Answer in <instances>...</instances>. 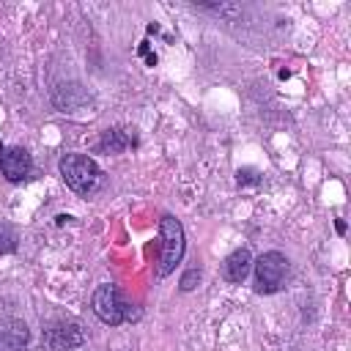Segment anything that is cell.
Wrapping results in <instances>:
<instances>
[{"instance_id": "9c48e42d", "label": "cell", "mask_w": 351, "mask_h": 351, "mask_svg": "<svg viewBox=\"0 0 351 351\" xmlns=\"http://www.w3.org/2000/svg\"><path fill=\"white\" fill-rule=\"evenodd\" d=\"M129 145H134V137H129L123 129H107V132H101V137L96 143V148L101 154H121Z\"/></svg>"}, {"instance_id": "ba28073f", "label": "cell", "mask_w": 351, "mask_h": 351, "mask_svg": "<svg viewBox=\"0 0 351 351\" xmlns=\"http://www.w3.org/2000/svg\"><path fill=\"white\" fill-rule=\"evenodd\" d=\"M27 340H30V332L25 321H16V318L0 321V351H22Z\"/></svg>"}, {"instance_id": "5b68a950", "label": "cell", "mask_w": 351, "mask_h": 351, "mask_svg": "<svg viewBox=\"0 0 351 351\" xmlns=\"http://www.w3.org/2000/svg\"><path fill=\"white\" fill-rule=\"evenodd\" d=\"M41 343L47 351H69L82 343V329L74 321H55L44 329Z\"/></svg>"}, {"instance_id": "8fae6325", "label": "cell", "mask_w": 351, "mask_h": 351, "mask_svg": "<svg viewBox=\"0 0 351 351\" xmlns=\"http://www.w3.org/2000/svg\"><path fill=\"white\" fill-rule=\"evenodd\" d=\"M197 282H200V269H186L178 285H181V291H192Z\"/></svg>"}, {"instance_id": "277c9868", "label": "cell", "mask_w": 351, "mask_h": 351, "mask_svg": "<svg viewBox=\"0 0 351 351\" xmlns=\"http://www.w3.org/2000/svg\"><path fill=\"white\" fill-rule=\"evenodd\" d=\"M159 236H162V258H159V274H170L176 269V263H181L184 258V228L173 214H165L159 219Z\"/></svg>"}, {"instance_id": "52a82bcc", "label": "cell", "mask_w": 351, "mask_h": 351, "mask_svg": "<svg viewBox=\"0 0 351 351\" xmlns=\"http://www.w3.org/2000/svg\"><path fill=\"white\" fill-rule=\"evenodd\" d=\"M250 271H252V255H250L247 247L233 250V252L222 261V277H225L228 282H233V285L244 282V280L250 277Z\"/></svg>"}, {"instance_id": "7a4b0ae2", "label": "cell", "mask_w": 351, "mask_h": 351, "mask_svg": "<svg viewBox=\"0 0 351 351\" xmlns=\"http://www.w3.org/2000/svg\"><path fill=\"white\" fill-rule=\"evenodd\" d=\"M90 307H93L96 318H99L101 324H110V326H118V324L132 321V318L140 315L137 310H132L134 304H126V302H123L121 291H118L112 282H101V285L93 291Z\"/></svg>"}, {"instance_id": "30bf717a", "label": "cell", "mask_w": 351, "mask_h": 351, "mask_svg": "<svg viewBox=\"0 0 351 351\" xmlns=\"http://www.w3.org/2000/svg\"><path fill=\"white\" fill-rule=\"evenodd\" d=\"M14 247H16V239H14V233H11L5 225H0V255L11 252Z\"/></svg>"}, {"instance_id": "8992f818", "label": "cell", "mask_w": 351, "mask_h": 351, "mask_svg": "<svg viewBox=\"0 0 351 351\" xmlns=\"http://www.w3.org/2000/svg\"><path fill=\"white\" fill-rule=\"evenodd\" d=\"M30 167H33V159H30V154L22 145L3 148V154H0V170L5 176V181H11V184L22 181L30 173Z\"/></svg>"}, {"instance_id": "7c38bea8", "label": "cell", "mask_w": 351, "mask_h": 351, "mask_svg": "<svg viewBox=\"0 0 351 351\" xmlns=\"http://www.w3.org/2000/svg\"><path fill=\"white\" fill-rule=\"evenodd\" d=\"M335 228H337V233H346V222H343V219H337Z\"/></svg>"}, {"instance_id": "6da1fadb", "label": "cell", "mask_w": 351, "mask_h": 351, "mask_svg": "<svg viewBox=\"0 0 351 351\" xmlns=\"http://www.w3.org/2000/svg\"><path fill=\"white\" fill-rule=\"evenodd\" d=\"M58 170H60V178L66 181V186L77 195H93L104 181L101 167L85 154H63Z\"/></svg>"}, {"instance_id": "3957f363", "label": "cell", "mask_w": 351, "mask_h": 351, "mask_svg": "<svg viewBox=\"0 0 351 351\" xmlns=\"http://www.w3.org/2000/svg\"><path fill=\"white\" fill-rule=\"evenodd\" d=\"M252 269H255V293H277L288 274V258L277 250H269L258 261H252Z\"/></svg>"}]
</instances>
